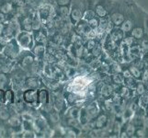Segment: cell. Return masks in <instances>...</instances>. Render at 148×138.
<instances>
[{"label": "cell", "mask_w": 148, "mask_h": 138, "mask_svg": "<svg viewBox=\"0 0 148 138\" xmlns=\"http://www.w3.org/2000/svg\"><path fill=\"white\" fill-rule=\"evenodd\" d=\"M132 0H117L109 14V19L114 27H120L124 21Z\"/></svg>", "instance_id": "1"}, {"label": "cell", "mask_w": 148, "mask_h": 138, "mask_svg": "<svg viewBox=\"0 0 148 138\" xmlns=\"http://www.w3.org/2000/svg\"><path fill=\"white\" fill-rule=\"evenodd\" d=\"M132 8H134L135 19L134 23L132 26L131 32L128 35L134 37L136 40H141L145 36V12L141 8H139L137 5L132 2Z\"/></svg>", "instance_id": "2"}, {"label": "cell", "mask_w": 148, "mask_h": 138, "mask_svg": "<svg viewBox=\"0 0 148 138\" xmlns=\"http://www.w3.org/2000/svg\"><path fill=\"white\" fill-rule=\"evenodd\" d=\"M117 0H88V8L95 12L99 19L109 17V14Z\"/></svg>", "instance_id": "3"}, {"label": "cell", "mask_w": 148, "mask_h": 138, "mask_svg": "<svg viewBox=\"0 0 148 138\" xmlns=\"http://www.w3.org/2000/svg\"><path fill=\"white\" fill-rule=\"evenodd\" d=\"M88 8V0H72L70 5L69 21L73 25L83 19L84 13Z\"/></svg>", "instance_id": "4"}, {"label": "cell", "mask_w": 148, "mask_h": 138, "mask_svg": "<svg viewBox=\"0 0 148 138\" xmlns=\"http://www.w3.org/2000/svg\"><path fill=\"white\" fill-rule=\"evenodd\" d=\"M99 108L96 101L89 102L85 107H83L80 110V115H79V122L81 125H86L92 122L96 116L99 114Z\"/></svg>", "instance_id": "5"}, {"label": "cell", "mask_w": 148, "mask_h": 138, "mask_svg": "<svg viewBox=\"0 0 148 138\" xmlns=\"http://www.w3.org/2000/svg\"><path fill=\"white\" fill-rule=\"evenodd\" d=\"M18 30V22H15V20H10L8 23L4 22L1 24V29H0V38H2L6 42H8V41L16 38Z\"/></svg>", "instance_id": "6"}, {"label": "cell", "mask_w": 148, "mask_h": 138, "mask_svg": "<svg viewBox=\"0 0 148 138\" xmlns=\"http://www.w3.org/2000/svg\"><path fill=\"white\" fill-rule=\"evenodd\" d=\"M2 54H4L5 57L11 61L17 59L20 54V46L18 45L17 40L14 38L8 41L6 43V45H5V47L2 51Z\"/></svg>", "instance_id": "7"}, {"label": "cell", "mask_w": 148, "mask_h": 138, "mask_svg": "<svg viewBox=\"0 0 148 138\" xmlns=\"http://www.w3.org/2000/svg\"><path fill=\"white\" fill-rule=\"evenodd\" d=\"M16 40L20 46V48L24 50H32L34 46V39L32 33L26 30H20L18 32Z\"/></svg>", "instance_id": "8"}, {"label": "cell", "mask_w": 148, "mask_h": 138, "mask_svg": "<svg viewBox=\"0 0 148 138\" xmlns=\"http://www.w3.org/2000/svg\"><path fill=\"white\" fill-rule=\"evenodd\" d=\"M132 2L134 1L132 0L129 9H128V12H127V15H126V18L124 19V21L122 22V24L120 26L121 30L124 32L125 35H128L130 33L132 26H134V23L135 15H134V8H132Z\"/></svg>", "instance_id": "9"}, {"label": "cell", "mask_w": 148, "mask_h": 138, "mask_svg": "<svg viewBox=\"0 0 148 138\" xmlns=\"http://www.w3.org/2000/svg\"><path fill=\"white\" fill-rule=\"evenodd\" d=\"M22 100L27 104L32 106H39V90L33 89H28L22 92Z\"/></svg>", "instance_id": "10"}, {"label": "cell", "mask_w": 148, "mask_h": 138, "mask_svg": "<svg viewBox=\"0 0 148 138\" xmlns=\"http://www.w3.org/2000/svg\"><path fill=\"white\" fill-rule=\"evenodd\" d=\"M99 92L104 100H110L115 93L114 87L111 83H103L99 89Z\"/></svg>", "instance_id": "11"}, {"label": "cell", "mask_w": 148, "mask_h": 138, "mask_svg": "<svg viewBox=\"0 0 148 138\" xmlns=\"http://www.w3.org/2000/svg\"><path fill=\"white\" fill-rule=\"evenodd\" d=\"M44 32H43L42 28L39 30H35V32H33L32 35H33V39H34L35 43L45 44V43H46V41H47V33Z\"/></svg>", "instance_id": "12"}, {"label": "cell", "mask_w": 148, "mask_h": 138, "mask_svg": "<svg viewBox=\"0 0 148 138\" xmlns=\"http://www.w3.org/2000/svg\"><path fill=\"white\" fill-rule=\"evenodd\" d=\"M30 51L32 52L34 56H37L39 58L42 57V56H44V54H45V44H42V43L34 44V46Z\"/></svg>", "instance_id": "13"}, {"label": "cell", "mask_w": 148, "mask_h": 138, "mask_svg": "<svg viewBox=\"0 0 148 138\" xmlns=\"http://www.w3.org/2000/svg\"><path fill=\"white\" fill-rule=\"evenodd\" d=\"M110 80H111V84L112 85H116V86H121V85H124V76L121 73H115V74H111L110 75Z\"/></svg>", "instance_id": "14"}, {"label": "cell", "mask_w": 148, "mask_h": 138, "mask_svg": "<svg viewBox=\"0 0 148 138\" xmlns=\"http://www.w3.org/2000/svg\"><path fill=\"white\" fill-rule=\"evenodd\" d=\"M25 85L28 89H38L40 88V80L38 78H35V76H30L28 78L27 80L25 81Z\"/></svg>", "instance_id": "15"}, {"label": "cell", "mask_w": 148, "mask_h": 138, "mask_svg": "<svg viewBox=\"0 0 148 138\" xmlns=\"http://www.w3.org/2000/svg\"><path fill=\"white\" fill-rule=\"evenodd\" d=\"M44 2L51 4L53 8L56 7H70L72 0H44Z\"/></svg>", "instance_id": "16"}, {"label": "cell", "mask_w": 148, "mask_h": 138, "mask_svg": "<svg viewBox=\"0 0 148 138\" xmlns=\"http://www.w3.org/2000/svg\"><path fill=\"white\" fill-rule=\"evenodd\" d=\"M134 90H135V93L137 96H141L144 93H145L146 91H148V84L143 82L142 80L137 81V84L134 88Z\"/></svg>", "instance_id": "17"}, {"label": "cell", "mask_w": 148, "mask_h": 138, "mask_svg": "<svg viewBox=\"0 0 148 138\" xmlns=\"http://www.w3.org/2000/svg\"><path fill=\"white\" fill-rule=\"evenodd\" d=\"M128 68L131 72V75L134 78H135L136 80L140 81L141 78H142V70L137 68L136 66L132 65V64H128Z\"/></svg>", "instance_id": "18"}, {"label": "cell", "mask_w": 148, "mask_h": 138, "mask_svg": "<svg viewBox=\"0 0 148 138\" xmlns=\"http://www.w3.org/2000/svg\"><path fill=\"white\" fill-rule=\"evenodd\" d=\"M5 100L8 105H13L15 102V92L11 89L5 91Z\"/></svg>", "instance_id": "19"}, {"label": "cell", "mask_w": 148, "mask_h": 138, "mask_svg": "<svg viewBox=\"0 0 148 138\" xmlns=\"http://www.w3.org/2000/svg\"><path fill=\"white\" fill-rule=\"evenodd\" d=\"M10 117H11V112H10L9 109L7 107H2L0 109V121L7 122Z\"/></svg>", "instance_id": "20"}, {"label": "cell", "mask_w": 148, "mask_h": 138, "mask_svg": "<svg viewBox=\"0 0 148 138\" xmlns=\"http://www.w3.org/2000/svg\"><path fill=\"white\" fill-rule=\"evenodd\" d=\"M139 45L142 51V56L148 54V38L145 36L143 39L139 40Z\"/></svg>", "instance_id": "21"}, {"label": "cell", "mask_w": 148, "mask_h": 138, "mask_svg": "<svg viewBox=\"0 0 148 138\" xmlns=\"http://www.w3.org/2000/svg\"><path fill=\"white\" fill-rule=\"evenodd\" d=\"M143 127H144L145 132V136L148 137V118L146 116L144 119V124H143Z\"/></svg>", "instance_id": "22"}, {"label": "cell", "mask_w": 148, "mask_h": 138, "mask_svg": "<svg viewBox=\"0 0 148 138\" xmlns=\"http://www.w3.org/2000/svg\"><path fill=\"white\" fill-rule=\"evenodd\" d=\"M6 104V100H5V91L0 89V105Z\"/></svg>", "instance_id": "23"}, {"label": "cell", "mask_w": 148, "mask_h": 138, "mask_svg": "<svg viewBox=\"0 0 148 138\" xmlns=\"http://www.w3.org/2000/svg\"><path fill=\"white\" fill-rule=\"evenodd\" d=\"M145 36L148 38V14L145 13Z\"/></svg>", "instance_id": "24"}, {"label": "cell", "mask_w": 148, "mask_h": 138, "mask_svg": "<svg viewBox=\"0 0 148 138\" xmlns=\"http://www.w3.org/2000/svg\"><path fill=\"white\" fill-rule=\"evenodd\" d=\"M7 20V17L4 13L0 12V24H3Z\"/></svg>", "instance_id": "25"}, {"label": "cell", "mask_w": 148, "mask_h": 138, "mask_svg": "<svg viewBox=\"0 0 148 138\" xmlns=\"http://www.w3.org/2000/svg\"><path fill=\"white\" fill-rule=\"evenodd\" d=\"M2 2H3V0H0V8H1V4H2Z\"/></svg>", "instance_id": "26"}, {"label": "cell", "mask_w": 148, "mask_h": 138, "mask_svg": "<svg viewBox=\"0 0 148 138\" xmlns=\"http://www.w3.org/2000/svg\"><path fill=\"white\" fill-rule=\"evenodd\" d=\"M147 84H148V82H147Z\"/></svg>", "instance_id": "27"}]
</instances>
